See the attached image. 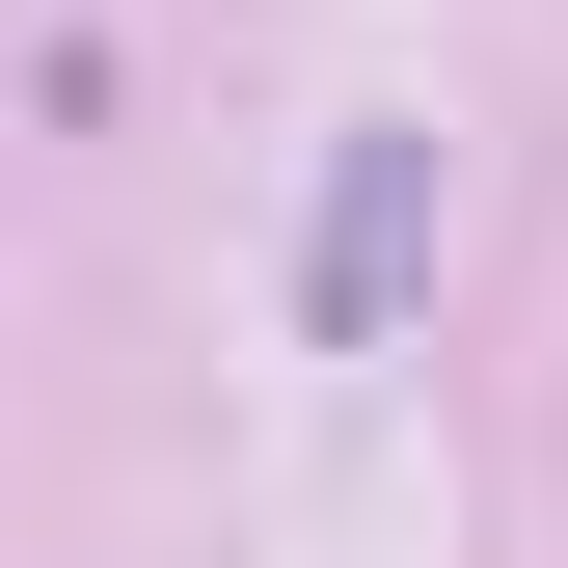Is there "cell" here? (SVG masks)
I'll list each match as a JSON object with an SVG mask.
<instances>
[{"label":"cell","mask_w":568,"mask_h":568,"mask_svg":"<svg viewBox=\"0 0 568 568\" xmlns=\"http://www.w3.org/2000/svg\"><path fill=\"white\" fill-rule=\"evenodd\" d=\"M406 244H434V135H352V163H325V325H379Z\"/></svg>","instance_id":"cell-1"}]
</instances>
